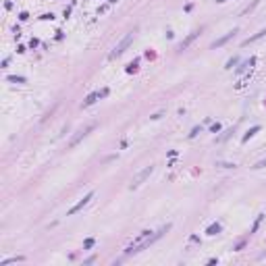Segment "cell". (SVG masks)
<instances>
[{
	"label": "cell",
	"mask_w": 266,
	"mask_h": 266,
	"mask_svg": "<svg viewBox=\"0 0 266 266\" xmlns=\"http://www.w3.org/2000/svg\"><path fill=\"white\" fill-rule=\"evenodd\" d=\"M216 2H225V0H216Z\"/></svg>",
	"instance_id": "ffe728a7"
},
{
	"label": "cell",
	"mask_w": 266,
	"mask_h": 266,
	"mask_svg": "<svg viewBox=\"0 0 266 266\" xmlns=\"http://www.w3.org/2000/svg\"><path fill=\"white\" fill-rule=\"evenodd\" d=\"M154 173V166H146V168H144V171H139L137 175H135V177H133V179H131V189H135V187H139L141 185V183H144V181H146V179H148V177H150V175Z\"/></svg>",
	"instance_id": "3957f363"
},
{
	"label": "cell",
	"mask_w": 266,
	"mask_h": 266,
	"mask_svg": "<svg viewBox=\"0 0 266 266\" xmlns=\"http://www.w3.org/2000/svg\"><path fill=\"white\" fill-rule=\"evenodd\" d=\"M94 127H96V125H94V123H90V125H85L83 129H79V131H77V133H75V135L71 137L69 146H71V148H75V146H77V144H79V141H81L83 137H85V135H87L90 131H94Z\"/></svg>",
	"instance_id": "277c9868"
},
{
	"label": "cell",
	"mask_w": 266,
	"mask_h": 266,
	"mask_svg": "<svg viewBox=\"0 0 266 266\" xmlns=\"http://www.w3.org/2000/svg\"><path fill=\"white\" fill-rule=\"evenodd\" d=\"M262 166H266V160H260V162H256V166H254V168H262Z\"/></svg>",
	"instance_id": "ac0fdd59"
},
{
	"label": "cell",
	"mask_w": 266,
	"mask_h": 266,
	"mask_svg": "<svg viewBox=\"0 0 266 266\" xmlns=\"http://www.w3.org/2000/svg\"><path fill=\"white\" fill-rule=\"evenodd\" d=\"M235 34H237V29H233V31H229V34H227V35H222L220 40H216V42L212 44V48H220V46H222V44H227V42H229L231 37H235Z\"/></svg>",
	"instance_id": "8992f818"
},
{
	"label": "cell",
	"mask_w": 266,
	"mask_h": 266,
	"mask_svg": "<svg viewBox=\"0 0 266 266\" xmlns=\"http://www.w3.org/2000/svg\"><path fill=\"white\" fill-rule=\"evenodd\" d=\"M262 35H266V29H262V31H258V34H256V35H252L250 40H245V42H243V46H247V44H252V42H256V40H258V37H262Z\"/></svg>",
	"instance_id": "30bf717a"
},
{
	"label": "cell",
	"mask_w": 266,
	"mask_h": 266,
	"mask_svg": "<svg viewBox=\"0 0 266 266\" xmlns=\"http://www.w3.org/2000/svg\"><path fill=\"white\" fill-rule=\"evenodd\" d=\"M262 218H264V214H260V216H258V218H256V222H254V227H252V233H254L256 229H258V227H260V222H262Z\"/></svg>",
	"instance_id": "9a60e30c"
},
{
	"label": "cell",
	"mask_w": 266,
	"mask_h": 266,
	"mask_svg": "<svg viewBox=\"0 0 266 266\" xmlns=\"http://www.w3.org/2000/svg\"><path fill=\"white\" fill-rule=\"evenodd\" d=\"M9 81H11V83H25V77H17V75H11V77H9Z\"/></svg>",
	"instance_id": "5bb4252c"
},
{
	"label": "cell",
	"mask_w": 266,
	"mask_h": 266,
	"mask_svg": "<svg viewBox=\"0 0 266 266\" xmlns=\"http://www.w3.org/2000/svg\"><path fill=\"white\" fill-rule=\"evenodd\" d=\"M100 96H102V94H98V92H94V94H90V96H87V98H85V102H83V108H85V106H92L94 102H96V100H98V98H100Z\"/></svg>",
	"instance_id": "9c48e42d"
},
{
	"label": "cell",
	"mask_w": 266,
	"mask_h": 266,
	"mask_svg": "<svg viewBox=\"0 0 266 266\" xmlns=\"http://www.w3.org/2000/svg\"><path fill=\"white\" fill-rule=\"evenodd\" d=\"M218 231H220V225H218V222H214V225H210V227H208V231H206V233H208V235H216Z\"/></svg>",
	"instance_id": "7c38bea8"
},
{
	"label": "cell",
	"mask_w": 266,
	"mask_h": 266,
	"mask_svg": "<svg viewBox=\"0 0 266 266\" xmlns=\"http://www.w3.org/2000/svg\"><path fill=\"white\" fill-rule=\"evenodd\" d=\"M21 260H23V258H21V256H19V258H9V260H2V262H0V266H6V264H12V262H21Z\"/></svg>",
	"instance_id": "4fadbf2b"
},
{
	"label": "cell",
	"mask_w": 266,
	"mask_h": 266,
	"mask_svg": "<svg viewBox=\"0 0 266 266\" xmlns=\"http://www.w3.org/2000/svg\"><path fill=\"white\" fill-rule=\"evenodd\" d=\"M258 131H260V127H258V125H256V127H252L250 131H247V133H245V135H243V141H247L250 137H254V135L258 133Z\"/></svg>",
	"instance_id": "8fae6325"
},
{
	"label": "cell",
	"mask_w": 266,
	"mask_h": 266,
	"mask_svg": "<svg viewBox=\"0 0 266 266\" xmlns=\"http://www.w3.org/2000/svg\"><path fill=\"white\" fill-rule=\"evenodd\" d=\"M233 65H237V58H231V60L227 62V69H233Z\"/></svg>",
	"instance_id": "e0dca14e"
},
{
	"label": "cell",
	"mask_w": 266,
	"mask_h": 266,
	"mask_svg": "<svg viewBox=\"0 0 266 266\" xmlns=\"http://www.w3.org/2000/svg\"><path fill=\"white\" fill-rule=\"evenodd\" d=\"M133 37H135V31H129V34L125 35V37H123V40H121V42H119V44L115 46V50L110 52V58H116V56H121V54H123V52H125V50H127V48L131 46Z\"/></svg>",
	"instance_id": "7a4b0ae2"
},
{
	"label": "cell",
	"mask_w": 266,
	"mask_h": 266,
	"mask_svg": "<svg viewBox=\"0 0 266 266\" xmlns=\"http://www.w3.org/2000/svg\"><path fill=\"white\" fill-rule=\"evenodd\" d=\"M197 35H200V31H191V34L187 35L185 40H183V42H181V46H179V50H185L187 46H189V44H191V42H193V40H196Z\"/></svg>",
	"instance_id": "52a82bcc"
},
{
	"label": "cell",
	"mask_w": 266,
	"mask_h": 266,
	"mask_svg": "<svg viewBox=\"0 0 266 266\" xmlns=\"http://www.w3.org/2000/svg\"><path fill=\"white\" fill-rule=\"evenodd\" d=\"M94 243H96V241H94L92 237H90V239H85V243H83V247H85V250H90V247H92Z\"/></svg>",
	"instance_id": "2e32d148"
},
{
	"label": "cell",
	"mask_w": 266,
	"mask_h": 266,
	"mask_svg": "<svg viewBox=\"0 0 266 266\" xmlns=\"http://www.w3.org/2000/svg\"><path fill=\"white\" fill-rule=\"evenodd\" d=\"M92 197H94V191H90V193H87V196L83 197V200H79V202H77V204H75V206H73V208L69 210V214H75V212H79V210L83 208V206H87V204L92 202Z\"/></svg>",
	"instance_id": "5b68a950"
},
{
	"label": "cell",
	"mask_w": 266,
	"mask_h": 266,
	"mask_svg": "<svg viewBox=\"0 0 266 266\" xmlns=\"http://www.w3.org/2000/svg\"><path fill=\"white\" fill-rule=\"evenodd\" d=\"M171 229L168 225L166 227H162L160 231H156V233H152V231H141V235H139L137 239H133V243H129L127 247H125V254L131 256V254H137V252H141V250H146V247H150L152 243L156 241L158 237H162V233H166Z\"/></svg>",
	"instance_id": "6da1fadb"
},
{
	"label": "cell",
	"mask_w": 266,
	"mask_h": 266,
	"mask_svg": "<svg viewBox=\"0 0 266 266\" xmlns=\"http://www.w3.org/2000/svg\"><path fill=\"white\" fill-rule=\"evenodd\" d=\"M19 19H21V21H27V19H29V15H27V12H21V15H19Z\"/></svg>",
	"instance_id": "d6986e66"
},
{
	"label": "cell",
	"mask_w": 266,
	"mask_h": 266,
	"mask_svg": "<svg viewBox=\"0 0 266 266\" xmlns=\"http://www.w3.org/2000/svg\"><path fill=\"white\" fill-rule=\"evenodd\" d=\"M254 65H256V58L252 56L250 60H245V62H243L241 67H237V71H235V73H237V75H241V73H243L245 69H247V67H254Z\"/></svg>",
	"instance_id": "ba28073f"
}]
</instances>
